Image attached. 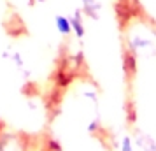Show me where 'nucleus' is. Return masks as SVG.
Here are the masks:
<instances>
[{"instance_id":"1","label":"nucleus","mask_w":156,"mask_h":151,"mask_svg":"<svg viewBox=\"0 0 156 151\" xmlns=\"http://www.w3.org/2000/svg\"><path fill=\"white\" fill-rule=\"evenodd\" d=\"M56 28H58V32H60L62 35H69V34H72V30H74V27H72V20L65 18V16H58L56 18Z\"/></svg>"}]
</instances>
